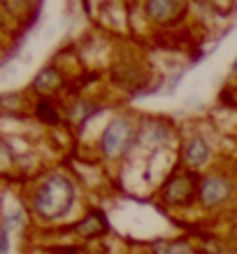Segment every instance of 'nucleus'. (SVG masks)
I'll use <instances>...</instances> for the list:
<instances>
[{
	"instance_id": "f257e3e1",
	"label": "nucleus",
	"mask_w": 237,
	"mask_h": 254,
	"mask_svg": "<svg viewBox=\"0 0 237 254\" xmlns=\"http://www.w3.org/2000/svg\"><path fill=\"white\" fill-rule=\"evenodd\" d=\"M72 203H75V187L63 175L47 177L35 193V210L45 219H56V217L68 215Z\"/></svg>"
},
{
	"instance_id": "f03ea898",
	"label": "nucleus",
	"mask_w": 237,
	"mask_h": 254,
	"mask_svg": "<svg viewBox=\"0 0 237 254\" xmlns=\"http://www.w3.org/2000/svg\"><path fill=\"white\" fill-rule=\"evenodd\" d=\"M133 140V126L126 119H114L107 126V131L102 135V152L109 159H116L126 152V147Z\"/></svg>"
},
{
	"instance_id": "7ed1b4c3",
	"label": "nucleus",
	"mask_w": 237,
	"mask_h": 254,
	"mask_svg": "<svg viewBox=\"0 0 237 254\" xmlns=\"http://www.w3.org/2000/svg\"><path fill=\"white\" fill-rule=\"evenodd\" d=\"M230 191H233L230 182H226L221 177H209L205 185H202V189H200V200L212 208V205L223 203V200L230 196Z\"/></svg>"
},
{
	"instance_id": "20e7f679",
	"label": "nucleus",
	"mask_w": 237,
	"mask_h": 254,
	"mask_svg": "<svg viewBox=\"0 0 237 254\" xmlns=\"http://www.w3.org/2000/svg\"><path fill=\"white\" fill-rule=\"evenodd\" d=\"M193 193V180L186 175H179L175 180H170L165 185V198L172 205H182V203H189Z\"/></svg>"
},
{
	"instance_id": "39448f33",
	"label": "nucleus",
	"mask_w": 237,
	"mask_h": 254,
	"mask_svg": "<svg viewBox=\"0 0 237 254\" xmlns=\"http://www.w3.org/2000/svg\"><path fill=\"white\" fill-rule=\"evenodd\" d=\"M182 9L179 0H146V14L156 21H168Z\"/></svg>"
},
{
	"instance_id": "423d86ee",
	"label": "nucleus",
	"mask_w": 237,
	"mask_h": 254,
	"mask_svg": "<svg viewBox=\"0 0 237 254\" xmlns=\"http://www.w3.org/2000/svg\"><path fill=\"white\" fill-rule=\"evenodd\" d=\"M107 229V224H105V217L100 215V212H91V215L82 219V222L75 226V231L79 236H84V238H91V236H100V233H105Z\"/></svg>"
},
{
	"instance_id": "0eeeda50",
	"label": "nucleus",
	"mask_w": 237,
	"mask_h": 254,
	"mask_svg": "<svg viewBox=\"0 0 237 254\" xmlns=\"http://www.w3.org/2000/svg\"><path fill=\"white\" fill-rule=\"evenodd\" d=\"M184 159L189 166H202L209 159V145L202 138H193L186 147V152H184Z\"/></svg>"
},
{
	"instance_id": "6e6552de",
	"label": "nucleus",
	"mask_w": 237,
	"mask_h": 254,
	"mask_svg": "<svg viewBox=\"0 0 237 254\" xmlns=\"http://www.w3.org/2000/svg\"><path fill=\"white\" fill-rule=\"evenodd\" d=\"M58 82H61V75H58L54 68H47V70H42V72H40L38 77H35L33 86H35L38 91H51V89H56V86H58Z\"/></svg>"
},
{
	"instance_id": "1a4fd4ad",
	"label": "nucleus",
	"mask_w": 237,
	"mask_h": 254,
	"mask_svg": "<svg viewBox=\"0 0 237 254\" xmlns=\"http://www.w3.org/2000/svg\"><path fill=\"white\" fill-rule=\"evenodd\" d=\"M38 117L47 124H58V112H56L49 103H40L38 105Z\"/></svg>"
},
{
	"instance_id": "9d476101",
	"label": "nucleus",
	"mask_w": 237,
	"mask_h": 254,
	"mask_svg": "<svg viewBox=\"0 0 237 254\" xmlns=\"http://www.w3.org/2000/svg\"><path fill=\"white\" fill-rule=\"evenodd\" d=\"M165 254H195V252H193V247L186 245V243H175V245L168 247Z\"/></svg>"
},
{
	"instance_id": "9b49d317",
	"label": "nucleus",
	"mask_w": 237,
	"mask_h": 254,
	"mask_svg": "<svg viewBox=\"0 0 237 254\" xmlns=\"http://www.w3.org/2000/svg\"><path fill=\"white\" fill-rule=\"evenodd\" d=\"M233 70H237V61H235V65H233Z\"/></svg>"
}]
</instances>
